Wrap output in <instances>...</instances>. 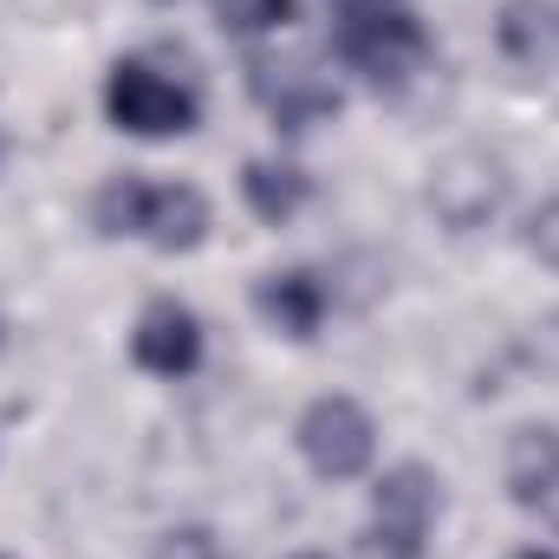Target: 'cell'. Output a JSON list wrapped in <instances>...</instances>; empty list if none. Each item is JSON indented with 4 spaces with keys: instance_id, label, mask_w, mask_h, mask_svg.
I'll return each instance as SVG.
<instances>
[{
    "instance_id": "obj_1",
    "label": "cell",
    "mask_w": 559,
    "mask_h": 559,
    "mask_svg": "<svg viewBox=\"0 0 559 559\" xmlns=\"http://www.w3.org/2000/svg\"><path fill=\"white\" fill-rule=\"evenodd\" d=\"M332 52L378 98H404L423 72H429L436 39H429V26H423L404 0H391V7H338L332 13Z\"/></svg>"
},
{
    "instance_id": "obj_2",
    "label": "cell",
    "mask_w": 559,
    "mask_h": 559,
    "mask_svg": "<svg viewBox=\"0 0 559 559\" xmlns=\"http://www.w3.org/2000/svg\"><path fill=\"white\" fill-rule=\"evenodd\" d=\"M92 222L105 241H150L156 254H195L209 241V195L195 182L111 176L92 195Z\"/></svg>"
},
{
    "instance_id": "obj_3",
    "label": "cell",
    "mask_w": 559,
    "mask_h": 559,
    "mask_svg": "<svg viewBox=\"0 0 559 559\" xmlns=\"http://www.w3.org/2000/svg\"><path fill=\"white\" fill-rule=\"evenodd\" d=\"M442 514V481L423 462H397L371 488V521L358 527V559H423Z\"/></svg>"
},
{
    "instance_id": "obj_4",
    "label": "cell",
    "mask_w": 559,
    "mask_h": 559,
    "mask_svg": "<svg viewBox=\"0 0 559 559\" xmlns=\"http://www.w3.org/2000/svg\"><path fill=\"white\" fill-rule=\"evenodd\" d=\"M105 118L124 138L163 143V138H189L202 124V98H195V85L156 72L150 59H118L105 72Z\"/></svg>"
},
{
    "instance_id": "obj_5",
    "label": "cell",
    "mask_w": 559,
    "mask_h": 559,
    "mask_svg": "<svg viewBox=\"0 0 559 559\" xmlns=\"http://www.w3.org/2000/svg\"><path fill=\"white\" fill-rule=\"evenodd\" d=\"M293 442L306 455V468L319 481H358L371 462H378V423L358 397L332 391V397H312L299 423H293Z\"/></svg>"
},
{
    "instance_id": "obj_6",
    "label": "cell",
    "mask_w": 559,
    "mask_h": 559,
    "mask_svg": "<svg viewBox=\"0 0 559 559\" xmlns=\"http://www.w3.org/2000/svg\"><path fill=\"white\" fill-rule=\"evenodd\" d=\"M248 92H254V105L274 118V131H286V138L338 118V105H345L332 72L319 59H306V52H286V59L261 52V59H248Z\"/></svg>"
},
{
    "instance_id": "obj_7",
    "label": "cell",
    "mask_w": 559,
    "mask_h": 559,
    "mask_svg": "<svg viewBox=\"0 0 559 559\" xmlns=\"http://www.w3.org/2000/svg\"><path fill=\"white\" fill-rule=\"evenodd\" d=\"M202 352H209V338H202V319L182 306V299H150L138 312V325H131V365L150 371V378H195L202 371Z\"/></svg>"
},
{
    "instance_id": "obj_8",
    "label": "cell",
    "mask_w": 559,
    "mask_h": 559,
    "mask_svg": "<svg viewBox=\"0 0 559 559\" xmlns=\"http://www.w3.org/2000/svg\"><path fill=\"white\" fill-rule=\"evenodd\" d=\"M501 195H508V176H501V163H495V156H481V150L449 156V163H442V176L429 182V202H436V215H442L455 235L481 228V222L501 209Z\"/></svg>"
},
{
    "instance_id": "obj_9",
    "label": "cell",
    "mask_w": 559,
    "mask_h": 559,
    "mask_svg": "<svg viewBox=\"0 0 559 559\" xmlns=\"http://www.w3.org/2000/svg\"><path fill=\"white\" fill-rule=\"evenodd\" d=\"M254 312L274 325L280 338L306 345V338H319V325L332 312V293H325V280L312 267H280V274L254 280Z\"/></svg>"
},
{
    "instance_id": "obj_10",
    "label": "cell",
    "mask_w": 559,
    "mask_h": 559,
    "mask_svg": "<svg viewBox=\"0 0 559 559\" xmlns=\"http://www.w3.org/2000/svg\"><path fill=\"white\" fill-rule=\"evenodd\" d=\"M501 481L514 508H547L559 495V423H521L501 455Z\"/></svg>"
},
{
    "instance_id": "obj_11",
    "label": "cell",
    "mask_w": 559,
    "mask_h": 559,
    "mask_svg": "<svg viewBox=\"0 0 559 559\" xmlns=\"http://www.w3.org/2000/svg\"><path fill=\"white\" fill-rule=\"evenodd\" d=\"M495 46L521 72H547L559 59V0H501Z\"/></svg>"
},
{
    "instance_id": "obj_12",
    "label": "cell",
    "mask_w": 559,
    "mask_h": 559,
    "mask_svg": "<svg viewBox=\"0 0 559 559\" xmlns=\"http://www.w3.org/2000/svg\"><path fill=\"white\" fill-rule=\"evenodd\" d=\"M241 202L254 222L267 228H286L306 202H312V176L299 163H280V156H248L241 163Z\"/></svg>"
},
{
    "instance_id": "obj_13",
    "label": "cell",
    "mask_w": 559,
    "mask_h": 559,
    "mask_svg": "<svg viewBox=\"0 0 559 559\" xmlns=\"http://www.w3.org/2000/svg\"><path fill=\"white\" fill-rule=\"evenodd\" d=\"M299 20V0H215V26L235 39H261Z\"/></svg>"
},
{
    "instance_id": "obj_14",
    "label": "cell",
    "mask_w": 559,
    "mask_h": 559,
    "mask_svg": "<svg viewBox=\"0 0 559 559\" xmlns=\"http://www.w3.org/2000/svg\"><path fill=\"white\" fill-rule=\"evenodd\" d=\"M150 559H228L222 554V540H215V527H202V521H189V527H169Z\"/></svg>"
},
{
    "instance_id": "obj_15",
    "label": "cell",
    "mask_w": 559,
    "mask_h": 559,
    "mask_svg": "<svg viewBox=\"0 0 559 559\" xmlns=\"http://www.w3.org/2000/svg\"><path fill=\"white\" fill-rule=\"evenodd\" d=\"M521 241H527V254H534L540 267H559V195L527 215V235H521Z\"/></svg>"
},
{
    "instance_id": "obj_16",
    "label": "cell",
    "mask_w": 559,
    "mask_h": 559,
    "mask_svg": "<svg viewBox=\"0 0 559 559\" xmlns=\"http://www.w3.org/2000/svg\"><path fill=\"white\" fill-rule=\"evenodd\" d=\"M338 7H391V0H338Z\"/></svg>"
},
{
    "instance_id": "obj_17",
    "label": "cell",
    "mask_w": 559,
    "mask_h": 559,
    "mask_svg": "<svg viewBox=\"0 0 559 559\" xmlns=\"http://www.w3.org/2000/svg\"><path fill=\"white\" fill-rule=\"evenodd\" d=\"M293 559H325V554H293Z\"/></svg>"
},
{
    "instance_id": "obj_18",
    "label": "cell",
    "mask_w": 559,
    "mask_h": 559,
    "mask_svg": "<svg viewBox=\"0 0 559 559\" xmlns=\"http://www.w3.org/2000/svg\"><path fill=\"white\" fill-rule=\"evenodd\" d=\"M0 163H7V138H0Z\"/></svg>"
},
{
    "instance_id": "obj_19",
    "label": "cell",
    "mask_w": 559,
    "mask_h": 559,
    "mask_svg": "<svg viewBox=\"0 0 559 559\" xmlns=\"http://www.w3.org/2000/svg\"><path fill=\"white\" fill-rule=\"evenodd\" d=\"M156 7H176V0H156Z\"/></svg>"
}]
</instances>
